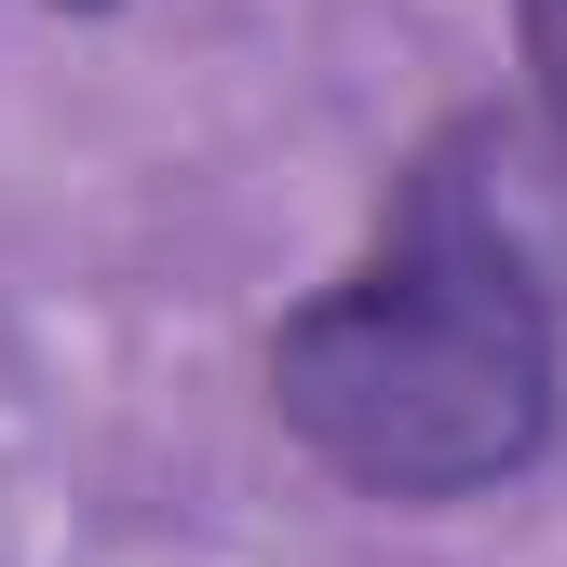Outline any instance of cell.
I'll use <instances>...</instances> for the list:
<instances>
[{
  "mask_svg": "<svg viewBox=\"0 0 567 567\" xmlns=\"http://www.w3.org/2000/svg\"><path fill=\"white\" fill-rule=\"evenodd\" d=\"M567 298L540 135L473 109L379 203L365 257L270 338V419L365 501H486L554 446Z\"/></svg>",
  "mask_w": 567,
  "mask_h": 567,
  "instance_id": "6da1fadb",
  "label": "cell"
},
{
  "mask_svg": "<svg viewBox=\"0 0 567 567\" xmlns=\"http://www.w3.org/2000/svg\"><path fill=\"white\" fill-rule=\"evenodd\" d=\"M527 14V68H540V95H554V122H567V0H514Z\"/></svg>",
  "mask_w": 567,
  "mask_h": 567,
  "instance_id": "7a4b0ae2",
  "label": "cell"
},
{
  "mask_svg": "<svg viewBox=\"0 0 567 567\" xmlns=\"http://www.w3.org/2000/svg\"><path fill=\"white\" fill-rule=\"evenodd\" d=\"M82 14H95V0H82Z\"/></svg>",
  "mask_w": 567,
  "mask_h": 567,
  "instance_id": "3957f363",
  "label": "cell"
}]
</instances>
